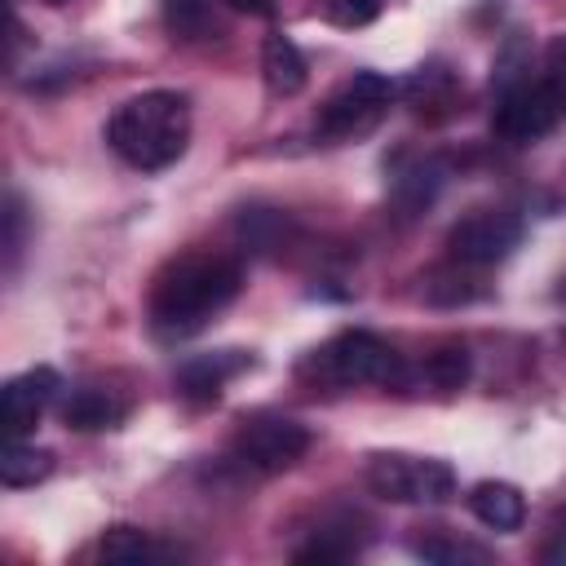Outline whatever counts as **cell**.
Listing matches in <instances>:
<instances>
[{
	"mask_svg": "<svg viewBox=\"0 0 566 566\" xmlns=\"http://www.w3.org/2000/svg\"><path fill=\"white\" fill-rule=\"evenodd\" d=\"M243 287V270L234 256L221 252H186L168 261V270L150 287V327L168 340L195 336L221 314Z\"/></svg>",
	"mask_w": 566,
	"mask_h": 566,
	"instance_id": "6da1fadb",
	"label": "cell"
},
{
	"mask_svg": "<svg viewBox=\"0 0 566 566\" xmlns=\"http://www.w3.org/2000/svg\"><path fill=\"white\" fill-rule=\"evenodd\" d=\"M106 142L124 164L142 172L172 168L190 146V102L172 88L137 93L106 119Z\"/></svg>",
	"mask_w": 566,
	"mask_h": 566,
	"instance_id": "7a4b0ae2",
	"label": "cell"
},
{
	"mask_svg": "<svg viewBox=\"0 0 566 566\" xmlns=\"http://www.w3.org/2000/svg\"><path fill=\"white\" fill-rule=\"evenodd\" d=\"M566 119V35H553L544 44L539 71L513 80L509 88L495 93V111H491V133L500 142L526 146L548 137L557 124Z\"/></svg>",
	"mask_w": 566,
	"mask_h": 566,
	"instance_id": "3957f363",
	"label": "cell"
},
{
	"mask_svg": "<svg viewBox=\"0 0 566 566\" xmlns=\"http://www.w3.org/2000/svg\"><path fill=\"white\" fill-rule=\"evenodd\" d=\"M305 371L318 376L323 385H345V389L349 385H389V380H398L402 358L376 332L349 327V332H336L327 345H318L310 354Z\"/></svg>",
	"mask_w": 566,
	"mask_h": 566,
	"instance_id": "277c9868",
	"label": "cell"
},
{
	"mask_svg": "<svg viewBox=\"0 0 566 566\" xmlns=\"http://www.w3.org/2000/svg\"><path fill=\"white\" fill-rule=\"evenodd\" d=\"M394 102V80L380 71H354L345 84L327 93V102L314 115V133L323 142H349L380 124V115Z\"/></svg>",
	"mask_w": 566,
	"mask_h": 566,
	"instance_id": "5b68a950",
	"label": "cell"
},
{
	"mask_svg": "<svg viewBox=\"0 0 566 566\" xmlns=\"http://www.w3.org/2000/svg\"><path fill=\"white\" fill-rule=\"evenodd\" d=\"M367 486L389 504H447L455 495V473L442 460L380 451L367 460Z\"/></svg>",
	"mask_w": 566,
	"mask_h": 566,
	"instance_id": "8992f818",
	"label": "cell"
},
{
	"mask_svg": "<svg viewBox=\"0 0 566 566\" xmlns=\"http://www.w3.org/2000/svg\"><path fill=\"white\" fill-rule=\"evenodd\" d=\"M310 451V429L292 416H243L234 429V460L256 473H283Z\"/></svg>",
	"mask_w": 566,
	"mask_h": 566,
	"instance_id": "52a82bcc",
	"label": "cell"
},
{
	"mask_svg": "<svg viewBox=\"0 0 566 566\" xmlns=\"http://www.w3.org/2000/svg\"><path fill=\"white\" fill-rule=\"evenodd\" d=\"M517 243H522V217L513 208H473L447 234L451 261L469 265V270H486V265L504 261Z\"/></svg>",
	"mask_w": 566,
	"mask_h": 566,
	"instance_id": "ba28073f",
	"label": "cell"
},
{
	"mask_svg": "<svg viewBox=\"0 0 566 566\" xmlns=\"http://www.w3.org/2000/svg\"><path fill=\"white\" fill-rule=\"evenodd\" d=\"M62 389V376L53 367H27L22 376H13L0 394V429L4 438H27L40 416L49 411V402L57 398Z\"/></svg>",
	"mask_w": 566,
	"mask_h": 566,
	"instance_id": "9c48e42d",
	"label": "cell"
},
{
	"mask_svg": "<svg viewBox=\"0 0 566 566\" xmlns=\"http://www.w3.org/2000/svg\"><path fill=\"white\" fill-rule=\"evenodd\" d=\"M252 358L243 349H221V354H199L190 363L177 367V394L190 398V402H217L221 398V385L230 376H239Z\"/></svg>",
	"mask_w": 566,
	"mask_h": 566,
	"instance_id": "30bf717a",
	"label": "cell"
},
{
	"mask_svg": "<svg viewBox=\"0 0 566 566\" xmlns=\"http://www.w3.org/2000/svg\"><path fill=\"white\" fill-rule=\"evenodd\" d=\"M261 80L270 88V97H296L310 80V66L301 57V49L292 44V35L270 31L261 44Z\"/></svg>",
	"mask_w": 566,
	"mask_h": 566,
	"instance_id": "8fae6325",
	"label": "cell"
},
{
	"mask_svg": "<svg viewBox=\"0 0 566 566\" xmlns=\"http://www.w3.org/2000/svg\"><path fill=\"white\" fill-rule=\"evenodd\" d=\"M469 509L482 526L504 531V535L526 522V495L513 482H478L473 495H469Z\"/></svg>",
	"mask_w": 566,
	"mask_h": 566,
	"instance_id": "7c38bea8",
	"label": "cell"
},
{
	"mask_svg": "<svg viewBox=\"0 0 566 566\" xmlns=\"http://www.w3.org/2000/svg\"><path fill=\"white\" fill-rule=\"evenodd\" d=\"M164 27L181 44H199L221 35V18L212 0H164Z\"/></svg>",
	"mask_w": 566,
	"mask_h": 566,
	"instance_id": "4fadbf2b",
	"label": "cell"
},
{
	"mask_svg": "<svg viewBox=\"0 0 566 566\" xmlns=\"http://www.w3.org/2000/svg\"><path fill=\"white\" fill-rule=\"evenodd\" d=\"M62 420H66V429H80V433L111 429V424L124 420V402L106 389H75L62 407Z\"/></svg>",
	"mask_w": 566,
	"mask_h": 566,
	"instance_id": "5bb4252c",
	"label": "cell"
},
{
	"mask_svg": "<svg viewBox=\"0 0 566 566\" xmlns=\"http://www.w3.org/2000/svg\"><path fill=\"white\" fill-rule=\"evenodd\" d=\"M49 473H53V451L22 442V438H4V451H0V482L4 486H35Z\"/></svg>",
	"mask_w": 566,
	"mask_h": 566,
	"instance_id": "9a60e30c",
	"label": "cell"
},
{
	"mask_svg": "<svg viewBox=\"0 0 566 566\" xmlns=\"http://www.w3.org/2000/svg\"><path fill=\"white\" fill-rule=\"evenodd\" d=\"M97 553L106 562H119V566H155L168 557V548L150 535V531H137V526H111L97 544Z\"/></svg>",
	"mask_w": 566,
	"mask_h": 566,
	"instance_id": "2e32d148",
	"label": "cell"
},
{
	"mask_svg": "<svg viewBox=\"0 0 566 566\" xmlns=\"http://www.w3.org/2000/svg\"><path fill=\"white\" fill-rule=\"evenodd\" d=\"M438 186H442V168L433 164V159H420V164H411L407 172H398V181H394V190H398V203L407 208V212H420V208H429L433 203V195H438Z\"/></svg>",
	"mask_w": 566,
	"mask_h": 566,
	"instance_id": "e0dca14e",
	"label": "cell"
},
{
	"mask_svg": "<svg viewBox=\"0 0 566 566\" xmlns=\"http://www.w3.org/2000/svg\"><path fill=\"white\" fill-rule=\"evenodd\" d=\"M424 380H429L438 394L464 389V380H469V349H464V345H438V349L424 358Z\"/></svg>",
	"mask_w": 566,
	"mask_h": 566,
	"instance_id": "ac0fdd59",
	"label": "cell"
},
{
	"mask_svg": "<svg viewBox=\"0 0 566 566\" xmlns=\"http://www.w3.org/2000/svg\"><path fill=\"white\" fill-rule=\"evenodd\" d=\"M239 234H243L248 248L270 252V248L283 243V234H287V217L274 212V208H248V212L239 217Z\"/></svg>",
	"mask_w": 566,
	"mask_h": 566,
	"instance_id": "d6986e66",
	"label": "cell"
},
{
	"mask_svg": "<svg viewBox=\"0 0 566 566\" xmlns=\"http://www.w3.org/2000/svg\"><path fill=\"white\" fill-rule=\"evenodd\" d=\"M411 548H416V557L442 562V566H455V562H486V548L464 544V539H447V535H424V539H416Z\"/></svg>",
	"mask_w": 566,
	"mask_h": 566,
	"instance_id": "ffe728a7",
	"label": "cell"
},
{
	"mask_svg": "<svg viewBox=\"0 0 566 566\" xmlns=\"http://www.w3.org/2000/svg\"><path fill=\"white\" fill-rule=\"evenodd\" d=\"M482 287H469V279L460 270H433L429 283H424V301L433 305H460V301H473Z\"/></svg>",
	"mask_w": 566,
	"mask_h": 566,
	"instance_id": "44dd1931",
	"label": "cell"
},
{
	"mask_svg": "<svg viewBox=\"0 0 566 566\" xmlns=\"http://www.w3.org/2000/svg\"><path fill=\"white\" fill-rule=\"evenodd\" d=\"M27 248V208L18 195L4 199V274L18 270V256Z\"/></svg>",
	"mask_w": 566,
	"mask_h": 566,
	"instance_id": "7402d4cb",
	"label": "cell"
},
{
	"mask_svg": "<svg viewBox=\"0 0 566 566\" xmlns=\"http://www.w3.org/2000/svg\"><path fill=\"white\" fill-rule=\"evenodd\" d=\"M376 13H380V0H323V18L345 31L376 22Z\"/></svg>",
	"mask_w": 566,
	"mask_h": 566,
	"instance_id": "603a6c76",
	"label": "cell"
},
{
	"mask_svg": "<svg viewBox=\"0 0 566 566\" xmlns=\"http://www.w3.org/2000/svg\"><path fill=\"white\" fill-rule=\"evenodd\" d=\"M548 531H553V544L544 548V557H566V509H557V513H553Z\"/></svg>",
	"mask_w": 566,
	"mask_h": 566,
	"instance_id": "cb8c5ba5",
	"label": "cell"
},
{
	"mask_svg": "<svg viewBox=\"0 0 566 566\" xmlns=\"http://www.w3.org/2000/svg\"><path fill=\"white\" fill-rule=\"evenodd\" d=\"M230 9H239V13H270L274 9V0H226Z\"/></svg>",
	"mask_w": 566,
	"mask_h": 566,
	"instance_id": "d4e9b609",
	"label": "cell"
},
{
	"mask_svg": "<svg viewBox=\"0 0 566 566\" xmlns=\"http://www.w3.org/2000/svg\"><path fill=\"white\" fill-rule=\"evenodd\" d=\"M49 4H71V0H49Z\"/></svg>",
	"mask_w": 566,
	"mask_h": 566,
	"instance_id": "484cf974",
	"label": "cell"
}]
</instances>
